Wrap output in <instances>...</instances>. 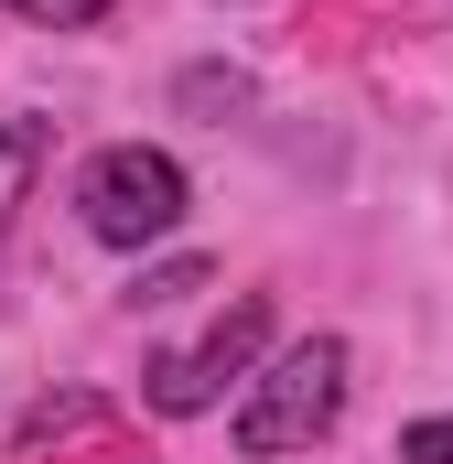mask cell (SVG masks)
Segmentation results:
<instances>
[{"label": "cell", "mask_w": 453, "mask_h": 464, "mask_svg": "<svg viewBox=\"0 0 453 464\" xmlns=\"http://www.w3.org/2000/svg\"><path fill=\"white\" fill-rule=\"evenodd\" d=\"M345 335H303V346H281L270 367H248V389H237V454L248 464H281V454H313L324 432H335L345 411Z\"/></svg>", "instance_id": "6da1fadb"}, {"label": "cell", "mask_w": 453, "mask_h": 464, "mask_svg": "<svg viewBox=\"0 0 453 464\" xmlns=\"http://www.w3.org/2000/svg\"><path fill=\"white\" fill-rule=\"evenodd\" d=\"M184 206H195V184H184V162L151 151V140H109V151L76 173V217H87L98 248H151V237L184 227Z\"/></svg>", "instance_id": "7a4b0ae2"}, {"label": "cell", "mask_w": 453, "mask_h": 464, "mask_svg": "<svg viewBox=\"0 0 453 464\" xmlns=\"http://www.w3.org/2000/svg\"><path fill=\"white\" fill-rule=\"evenodd\" d=\"M259 356H270V292H237L195 346H173V356L140 367V400H151L162 421H195V411H217L226 389H248Z\"/></svg>", "instance_id": "3957f363"}, {"label": "cell", "mask_w": 453, "mask_h": 464, "mask_svg": "<svg viewBox=\"0 0 453 464\" xmlns=\"http://www.w3.org/2000/svg\"><path fill=\"white\" fill-rule=\"evenodd\" d=\"M43 162H54V119H0V237H11L22 206H33Z\"/></svg>", "instance_id": "277c9868"}, {"label": "cell", "mask_w": 453, "mask_h": 464, "mask_svg": "<svg viewBox=\"0 0 453 464\" xmlns=\"http://www.w3.org/2000/svg\"><path fill=\"white\" fill-rule=\"evenodd\" d=\"M248 98H259V87H248V76H237V65H184V76H173V109L184 119H248Z\"/></svg>", "instance_id": "5b68a950"}, {"label": "cell", "mask_w": 453, "mask_h": 464, "mask_svg": "<svg viewBox=\"0 0 453 464\" xmlns=\"http://www.w3.org/2000/svg\"><path fill=\"white\" fill-rule=\"evenodd\" d=\"M206 281H217L206 259H162V270H140V281H130V303H195Z\"/></svg>", "instance_id": "8992f818"}, {"label": "cell", "mask_w": 453, "mask_h": 464, "mask_svg": "<svg viewBox=\"0 0 453 464\" xmlns=\"http://www.w3.org/2000/svg\"><path fill=\"white\" fill-rule=\"evenodd\" d=\"M400 464H453V411L410 421V432H400Z\"/></svg>", "instance_id": "52a82bcc"}, {"label": "cell", "mask_w": 453, "mask_h": 464, "mask_svg": "<svg viewBox=\"0 0 453 464\" xmlns=\"http://www.w3.org/2000/svg\"><path fill=\"white\" fill-rule=\"evenodd\" d=\"M11 11H33V22H98L109 0H11Z\"/></svg>", "instance_id": "ba28073f"}]
</instances>
